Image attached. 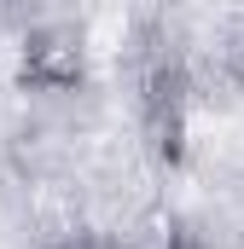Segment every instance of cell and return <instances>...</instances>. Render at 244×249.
Wrapping results in <instances>:
<instances>
[{
    "label": "cell",
    "mask_w": 244,
    "mask_h": 249,
    "mask_svg": "<svg viewBox=\"0 0 244 249\" xmlns=\"http://www.w3.org/2000/svg\"><path fill=\"white\" fill-rule=\"evenodd\" d=\"M64 249H111V244H64Z\"/></svg>",
    "instance_id": "6da1fadb"
}]
</instances>
